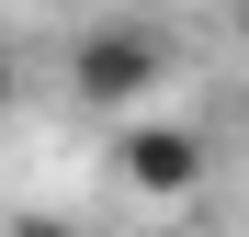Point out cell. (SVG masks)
<instances>
[{"instance_id":"obj_1","label":"cell","mask_w":249,"mask_h":237,"mask_svg":"<svg viewBox=\"0 0 249 237\" xmlns=\"http://www.w3.org/2000/svg\"><path fill=\"white\" fill-rule=\"evenodd\" d=\"M159 68H170V34H159L147 12H113V23H79V34H68V91L102 102L113 125H136V113H147Z\"/></svg>"},{"instance_id":"obj_2","label":"cell","mask_w":249,"mask_h":237,"mask_svg":"<svg viewBox=\"0 0 249 237\" xmlns=\"http://www.w3.org/2000/svg\"><path fill=\"white\" fill-rule=\"evenodd\" d=\"M113 170L147 192V204H193L204 192V136L170 125V113H136V125H113Z\"/></svg>"},{"instance_id":"obj_3","label":"cell","mask_w":249,"mask_h":237,"mask_svg":"<svg viewBox=\"0 0 249 237\" xmlns=\"http://www.w3.org/2000/svg\"><path fill=\"white\" fill-rule=\"evenodd\" d=\"M12 237H68V226L57 215H12Z\"/></svg>"},{"instance_id":"obj_4","label":"cell","mask_w":249,"mask_h":237,"mask_svg":"<svg viewBox=\"0 0 249 237\" xmlns=\"http://www.w3.org/2000/svg\"><path fill=\"white\" fill-rule=\"evenodd\" d=\"M0 102H12V57H0Z\"/></svg>"}]
</instances>
